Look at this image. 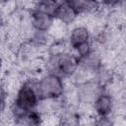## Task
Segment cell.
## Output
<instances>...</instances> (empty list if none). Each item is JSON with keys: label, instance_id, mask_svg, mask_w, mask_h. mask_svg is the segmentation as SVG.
I'll list each match as a JSON object with an SVG mask.
<instances>
[{"label": "cell", "instance_id": "1", "mask_svg": "<svg viewBox=\"0 0 126 126\" xmlns=\"http://www.w3.org/2000/svg\"><path fill=\"white\" fill-rule=\"evenodd\" d=\"M36 93L38 97L54 99L61 96L64 93V85L59 76L50 74L43 77L37 84Z\"/></svg>", "mask_w": 126, "mask_h": 126}, {"label": "cell", "instance_id": "2", "mask_svg": "<svg viewBox=\"0 0 126 126\" xmlns=\"http://www.w3.org/2000/svg\"><path fill=\"white\" fill-rule=\"evenodd\" d=\"M38 95L36 90L30 85H24L20 88L16 97V107L22 112L32 111L37 104Z\"/></svg>", "mask_w": 126, "mask_h": 126}, {"label": "cell", "instance_id": "3", "mask_svg": "<svg viewBox=\"0 0 126 126\" xmlns=\"http://www.w3.org/2000/svg\"><path fill=\"white\" fill-rule=\"evenodd\" d=\"M78 67V61L75 56L70 54H61L56 60V68L57 70L65 75L71 76L76 73Z\"/></svg>", "mask_w": 126, "mask_h": 126}, {"label": "cell", "instance_id": "4", "mask_svg": "<svg viewBox=\"0 0 126 126\" xmlns=\"http://www.w3.org/2000/svg\"><path fill=\"white\" fill-rule=\"evenodd\" d=\"M32 25L38 32H45L52 26V16L37 9L32 15Z\"/></svg>", "mask_w": 126, "mask_h": 126}, {"label": "cell", "instance_id": "5", "mask_svg": "<svg viewBox=\"0 0 126 126\" xmlns=\"http://www.w3.org/2000/svg\"><path fill=\"white\" fill-rule=\"evenodd\" d=\"M89 39L90 32L86 27H76L70 34V43L75 49L89 43Z\"/></svg>", "mask_w": 126, "mask_h": 126}, {"label": "cell", "instance_id": "6", "mask_svg": "<svg viewBox=\"0 0 126 126\" xmlns=\"http://www.w3.org/2000/svg\"><path fill=\"white\" fill-rule=\"evenodd\" d=\"M113 106L112 98L108 94H99L94 100V110L99 117H107Z\"/></svg>", "mask_w": 126, "mask_h": 126}, {"label": "cell", "instance_id": "7", "mask_svg": "<svg viewBox=\"0 0 126 126\" xmlns=\"http://www.w3.org/2000/svg\"><path fill=\"white\" fill-rule=\"evenodd\" d=\"M76 15L77 13L68 2L63 3L61 5H57V9L54 14V16L57 17L59 21L63 24H69L73 22V20L76 18Z\"/></svg>", "mask_w": 126, "mask_h": 126}, {"label": "cell", "instance_id": "8", "mask_svg": "<svg viewBox=\"0 0 126 126\" xmlns=\"http://www.w3.org/2000/svg\"><path fill=\"white\" fill-rule=\"evenodd\" d=\"M94 126H114L107 117H99L94 123Z\"/></svg>", "mask_w": 126, "mask_h": 126}, {"label": "cell", "instance_id": "9", "mask_svg": "<svg viewBox=\"0 0 126 126\" xmlns=\"http://www.w3.org/2000/svg\"><path fill=\"white\" fill-rule=\"evenodd\" d=\"M5 101H6V93L4 89L0 86V113L5 108Z\"/></svg>", "mask_w": 126, "mask_h": 126}, {"label": "cell", "instance_id": "10", "mask_svg": "<svg viewBox=\"0 0 126 126\" xmlns=\"http://www.w3.org/2000/svg\"><path fill=\"white\" fill-rule=\"evenodd\" d=\"M0 65H1V63H0Z\"/></svg>", "mask_w": 126, "mask_h": 126}]
</instances>
